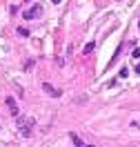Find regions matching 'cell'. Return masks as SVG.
Returning a JSON list of instances; mask_svg holds the SVG:
<instances>
[{
  "mask_svg": "<svg viewBox=\"0 0 140 147\" xmlns=\"http://www.w3.org/2000/svg\"><path fill=\"white\" fill-rule=\"evenodd\" d=\"M7 105H9L11 114H18V109H16V100H13V98H7Z\"/></svg>",
  "mask_w": 140,
  "mask_h": 147,
  "instance_id": "obj_3",
  "label": "cell"
},
{
  "mask_svg": "<svg viewBox=\"0 0 140 147\" xmlns=\"http://www.w3.org/2000/svg\"><path fill=\"white\" fill-rule=\"evenodd\" d=\"M51 2H54V5H58V2H60V0H51Z\"/></svg>",
  "mask_w": 140,
  "mask_h": 147,
  "instance_id": "obj_7",
  "label": "cell"
},
{
  "mask_svg": "<svg viewBox=\"0 0 140 147\" xmlns=\"http://www.w3.org/2000/svg\"><path fill=\"white\" fill-rule=\"evenodd\" d=\"M40 13H42V7H40V5H36V7H33V9H29V11H25V13H22V16H25V18H27V20H31V18H36V16H40Z\"/></svg>",
  "mask_w": 140,
  "mask_h": 147,
  "instance_id": "obj_1",
  "label": "cell"
},
{
  "mask_svg": "<svg viewBox=\"0 0 140 147\" xmlns=\"http://www.w3.org/2000/svg\"><path fill=\"white\" fill-rule=\"evenodd\" d=\"M138 25H140V20H138Z\"/></svg>",
  "mask_w": 140,
  "mask_h": 147,
  "instance_id": "obj_8",
  "label": "cell"
},
{
  "mask_svg": "<svg viewBox=\"0 0 140 147\" xmlns=\"http://www.w3.org/2000/svg\"><path fill=\"white\" fill-rule=\"evenodd\" d=\"M20 123H22L20 134H22V136H29V125H31V118H25V120H20Z\"/></svg>",
  "mask_w": 140,
  "mask_h": 147,
  "instance_id": "obj_2",
  "label": "cell"
},
{
  "mask_svg": "<svg viewBox=\"0 0 140 147\" xmlns=\"http://www.w3.org/2000/svg\"><path fill=\"white\" fill-rule=\"evenodd\" d=\"M133 58H140V49H133Z\"/></svg>",
  "mask_w": 140,
  "mask_h": 147,
  "instance_id": "obj_5",
  "label": "cell"
},
{
  "mask_svg": "<svg viewBox=\"0 0 140 147\" xmlns=\"http://www.w3.org/2000/svg\"><path fill=\"white\" fill-rule=\"evenodd\" d=\"M91 49H93V42H89V45L84 47V54H91Z\"/></svg>",
  "mask_w": 140,
  "mask_h": 147,
  "instance_id": "obj_4",
  "label": "cell"
},
{
  "mask_svg": "<svg viewBox=\"0 0 140 147\" xmlns=\"http://www.w3.org/2000/svg\"><path fill=\"white\" fill-rule=\"evenodd\" d=\"M136 74H140V65H138V67H136Z\"/></svg>",
  "mask_w": 140,
  "mask_h": 147,
  "instance_id": "obj_6",
  "label": "cell"
}]
</instances>
